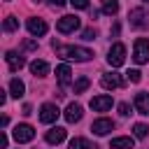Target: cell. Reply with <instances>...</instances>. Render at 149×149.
<instances>
[{
  "label": "cell",
  "instance_id": "cell-1",
  "mask_svg": "<svg viewBox=\"0 0 149 149\" xmlns=\"http://www.w3.org/2000/svg\"><path fill=\"white\" fill-rule=\"evenodd\" d=\"M54 49H56V54H58L61 58L77 61V63L91 61V56H93V51H88V49H84V47H61V44H56V42H54Z\"/></svg>",
  "mask_w": 149,
  "mask_h": 149
},
{
  "label": "cell",
  "instance_id": "cell-2",
  "mask_svg": "<svg viewBox=\"0 0 149 149\" xmlns=\"http://www.w3.org/2000/svg\"><path fill=\"white\" fill-rule=\"evenodd\" d=\"M133 61H135L137 65H142V63H147V61H149V40H147V37H140V40L135 42Z\"/></svg>",
  "mask_w": 149,
  "mask_h": 149
},
{
  "label": "cell",
  "instance_id": "cell-3",
  "mask_svg": "<svg viewBox=\"0 0 149 149\" xmlns=\"http://www.w3.org/2000/svg\"><path fill=\"white\" fill-rule=\"evenodd\" d=\"M123 61H126V47L123 44H112V49L107 54V63L112 68H119V65H123Z\"/></svg>",
  "mask_w": 149,
  "mask_h": 149
},
{
  "label": "cell",
  "instance_id": "cell-4",
  "mask_svg": "<svg viewBox=\"0 0 149 149\" xmlns=\"http://www.w3.org/2000/svg\"><path fill=\"white\" fill-rule=\"evenodd\" d=\"M77 28H79V16H74V14L61 16L58 23H56V30H58V33H72V30H77Z\"/></svg>",
  "mask_w": 149,
  "mask_h": 149
},
{
  "label": "cell",
  "instance_id": "cell-5",
  "mask_svg": "<svg viewBox=\"0 0 149 149\" xmlns=\"http://www.w3.org/2000/svg\"><path fill=\"white\" fill-rule=\"evenodd\" d=\"M58 114H61V109H58L54 102H44V105L40 107V121H42V123H54V121L58 119Z\"/></svg>",
  "mask_w": 149,
  "mask_h": 149
},
{
  "label": "cell",
  "instance_id": "cell-6",
  "mask_svg": "<svg viewBox=\"0 0 149 149\" xmlns=\"http://www.w3.org/2000/svg\"><path fill=\"white\" fill-rule=\"evenodd\" d=\"M133 28H149V12L147 9H130L128 14Z\"/></svg>",
  "mask_w": 149,
  "mask_h": 149
},
{
  "label": "cell",
  "instance_id": "cell-7",
  "mask_svg": "<svg viewBox=\"0 0 149 149\" xmlns=\"http://www.w3.org/2000/svg\"><path fill=\"white\" fill-rule=\"evenodd\" d=\"M14 140L16 142H30L33 137H35V128L33 126H28V123H19L16 128H14Z\"/></svg>",
  "mask_w": 149,
  "mask_h": 149
},
{
  "label": "cell",
  "instance_id": "cell-8",
  "mask_svg": "<svg viewBox=\"0 0 149 149\" xmlns=\"http://www.w3.org/2000/svg\"><path fill=\"white\" fill-rule=\"evenodd\" d=\"M26 28H28V33H30L33 37H42V35L47 33V23H44L42 19H28V21H26Z\"/></svg>",
  "mask_w": 149,
  "mask_h": 149
},
{
  "label": "cell",
  "instance_id": "cell-9",
  "mask_svg": "<svg viewBox=\"0 0 149 149\" xmlns=\"http://www.w3.org/2000/svg\"><path fill=\"white\" fill-rule=\"evenodd\" d=\"M5 61H7V65H9L12 72H19V70L26 65V58H23L21 54H16V51H7V54H5Z\"/></svg>",
  "mask_w": 149,
  "mask_h": 149
},
{
  "label": "cell",
  "instance_id": "cell-10",
  "mask_svg": "<svg viewBox=\"0 0 149 149\" xmlns=\"http://www.w3.org/2000/svg\"><path fill=\"white\" fill-rule=\"evenodd\" d=\"M100 84H102V88L112 91V88H119V86H123V79H121L116 72H107V74H102V77H100Z\"/></svg>",
  "mask_w": 149,
  "mask_h": 149
},
{
  "label": "cell",
  "instance_id": "cell-11",
  "mask_svg": "<svg viewBox=\"0 0 149 149\" xmlns=\"http://www.w3.org/2000/svg\"><path fill=\"white\" fill-rule=\"evenodd\" d=\"M91 130H93L95 135H107L109 130H114V121H112V119H95V121L91 123Z\"/></svg>",
  "mask_w": 149,
  "mask_h": 149
},
{
  "label": "cell",
  "instance_id": "cell-12",
  "mask_svg": "<svg viewBox=\"0 0 149 149\" xmlns=\"http://www.w3.org/2000/svg\"><path fill=\"white\" fill-rule=\"evenodd\" d=\"M112 107V95H95L91 98V109L93 112H105Z\"/></svg>",
  "mask_w": 149,
  "mask_h": 149
},
{
  "label": "cell",
  "instance_id": "cell-13",
  "mask_svg": "<svg viewBox=\"0 0 149 149\" xmlns=\"http://www.w3.org/2000/svg\"><path fill=\"white\" fill-rule=\"evenodd\" d=\"M81 114H84V109H81V105H77V102H70V105H68V109L63 112V116H65V121H68V123L79 121V119H81Z\"/></svg>",
  "mask_w": 149,
  "mask_h": 149
},
{
  "label": "cell",
  "instance_id": "cell-14",
  "mask_svg": "<svg viewBox=\"0 0 149 149\" xmlns=\"http://www.w3.org/2000/svg\"><path fill=\"white\" fill-rule=\"evenodd\" d=\"M65 135H68V130L65 128H61V126H56V128H51V130H47V142L49 144H58V142H63L65 140Z\"/></svg>",
  "mask_w": 149,
  "mask_h": 149
},
{
  "label": "cell",
  "instance_id": "cell-15",
  "mask_svg": "<svg viewBox=\"0 0 149 149\" xmlns=\"http://www.w3.org/2000/svg\"><path fill=\"white\" fill-rule=\"evenodd\" d=\"M135 109L144 116H149V93H137L135 95Z\"/></svg>",
  "mask_w": 149,
  "mask_h": 149
},
{
  "label": "cell",
  "instance_id": "cell-16",
  "mask_svg": "<svg viewBox=\"0 0 149 149\" xmlns=\"http://www.w3.org/2000/svg\"><path fill=\"white\" fill-rule=\"evenodd\" d=\"M56 77H58V81L63 84V86H68L70 81H72V70H70V65H58L56 68Z\"/></svg>",
  "mask_w": 149,
  "mask_h": 149
},
{
  "label": "cell",
  "instance_id": "cell-17",
  "mask_svg": "<svg viewBox=\"0 0 149 149\" xmlns=\"http://www.w3.org/2000/svg\"><path fill=\"white\" fill-rule=\"evenodd\" d=\"M30 72H33L35 77H47L49 63H47V61H33V63H30Z\"/></svg>",
  "mask_w": 149,
  "mask_h": 149
},
{
  "label": "cell",
  "instance_id": "cell-18",
  "mask_svg": "<svg viewBox=\"0 0 149 149\" xmlns=\"http://www.w3.org/2000/svg\"><path fill=\"white\" fill-rule=\"evenodd\" d=\"M70 149H98L93 142H88L86 137H74L72 142H70Z\"/></svg>",
  "mask_w": 149,
  "mask_h": 149
},
{
  "label": "cell",
  "instance_id": "cell-19",
  "mask_svg": "<svg viewBox=\"0 0 149 149\" xmlns=\"http://www.w3.org/2000/svg\"><path fill=\"white\" fill-rule=\"evenodd\" d=\"M112 149H133V137H114Z\"/></svg>",
  "mask_w": 149,
  "mask_h": 149
},
{
  "label": "cell",
  "instance_id": "cell-20",
  "mask_svg": "<svg viewBox=\"0 0 149 149\" xmlns=\"http://www.w3.org/2000/svg\"><path fill=\"white\" fill-rule=\"evenodd\" d=\"M9 91H12V95H14V98H21V95H23V91H26V86H23V81H21V79H12V81H9Z\"/></svg>",
  "mask_w": 149,
  "mask_h": 149
},
{
  "label": "cell",
  "instance_id": "cell-21",
  "mask_svg": "<svg viewBox=\"0 0 149 149\" xmlns=\"http://www.w3.org/2000/svg\"><path fill=\"white\" fill-rule=\"evenodd\" d=\"M88 84H91L88 77H79V79L74 81V86H72V91H74V93H84V91L88 88Z\"/></svg>",
  "mask_w": 149,
  "mask_h": 149
},
{
  "label": "cell",
  "instance_id": "cell-22",
  "mask_svg": "<svg viewBox=\"0 0 149 149\" xmlns=\"http://www.w3.org/2000/svg\"><path fill=\"white\" fill-rule=\"evenodd\" d=\"M133 135L140 137V140H144V137L149 135V126H144V123H135V126H133Z\"/></svg>",
  "mask_w": 149,
  "mask_h": 149
},
{
  "label": "cell",
  "instance_id": "cell-23",
  "mask_svg": "<svg viewBox=\"0 0 149 149\" xmlns=\"http://www.w3.org/2000/svg\"><path fill=\"white\" fill-rule=\"evenodd\" d=\"M102 12H105V14H116V12H119V2H116V0H105Z\"/></svg>",
  "mask_w": 149,
  "mask_h": 149
},
{
  "label": "cell",
  "instance_id": "cell-24",
  "mask_svg": "<svg viewBox=\"0 0 149 149\" xmlns=\"http://www.w3.org/2000/svg\"><path fill=\"white\" fill-rule=\"evenodd\" d=\"M16 28H19V19H16V16H7V19H5V30H7V33H14Z\"/></svg>",
  "mask_w": 149,
  "mask_h": 149
},
{
  "label": "cell",
  "instance_id": "cell-25",
  "mask_svg": "<svg viewBox=\"0 0 149 149\" xmlns=\"http://www.w3.org/2000/svg\"><path fill=\"white\" fill-rule=\"evenodd\" d=\"M126 74H128V79H130L133 84H137V81L142 79V72H140V70H128Z\"/></svg>",
  "mask_w": 149,
  "mask_h": 149
},
{
  "label": "cell",
  "instance_id": "cell-26",
  "mask_svg": "<svg viewBox=\"0 0 149 149\" xmlns=\"http://www.w3.org/2000/svg\"><path fill=\"white\" fill-rule=\"evenodd\" d=\"M81 40H86V42H91V40H95V30H93V28H86V30L81 33Z\"/></svg>",
  "mask_w": 149,
  "mask_h": 149
},
{
  "label": "cell",
  "instance_id": "cell-27",
  "mask_svg": "<svg viewBox=\"0 0 149 149\" xmlns=\"http://www.w3.org/2000/svg\"><path fill=\"white\" fill-rule=\"evenodd\" d=\"M119 114H121V116H128V114H130V105H128V102H119Z\"/></svg>",
  "mask_w": 149,
  "mask_h": 149
},
{
  "label": "cell",
  "instance_id": "cell-28",
  "mask_svg": "<svg viewBox=\"0 0 149 149\" xmlns=\"http://www.w3.org/2000/svg\"><path fill=\"white\" fill-rule=\"evenodd\" d=\"M70 5L77 7V9H86L88 7V0H70Z\"/></svg>",
  "mask_w": 149,
  "mask_h": 149
},
{
  "label": "cell",
  "instance_id": "cell-29",
  "mask_svg": "<svg viewBox=\"0 0 149 149\" xmlns=\"http://www.w3.org/2000/svg\"><path fill=\"white\" fill-rule=\"evenodd\" d=\"M23 49H37V42H35V40H28V42L23 44Z\"/></svg>",
  "mask_w": 149,
  "mask_h": 149
},
{
  "label": "cell",
  "instance_id": "cell-30",
  "mask_svg": "<svg viewBox=\"0 0 149 149\" xmlns=\"http://www.w3.org/2000/svg\"><path fill=\"white\" fill-rule=\"evenodd\" d=\"M0 147L7 149V135H5V133H2V137H0Z\"/></svg>",
  "mask_w": 149,
  "mask_h": 149
},
{
  "label": "cell",
  "instance_id": "cell-31",
  "mask_svg": "<svg viewBox=\"0 0 149 149\" xmlns=\"http://www.w3.org/2000/svg\"><path fill=\"white\" fill-rule=\"evenodd\" d=\"M65 2H68V0H51V5H54V7H63Z\"/></svg>",
  "mask_w": 149,
  "mask_h": 149
},
{
  "label": "cell",
  "instance_id": "cell-32",
  "mask_svg": "<svg viewBox=\"0 0 149 149\" xmlns=\"http://www.w3.org/2000/svg\"><path fill=\"white\" fill-rule=\"evenodd\" d=\"M142 2H149V0H142Z\"/></svg>",
  "mask_w": 149,
  "mask_h": 149
}]
</instances>
